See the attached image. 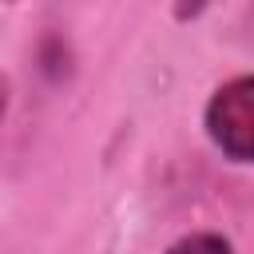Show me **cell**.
I'll return each instance as SVG.
<instances>
[{"label":"cell","mask_w":254,"mask_h":254,"mask_svg":"<svg viewBox=\"0 0 254 254\" xmlns=\"http://www.w3.org/2000/svg\"><path fill=\"white\" fill-rule=\"evenodd\" d=\"M206 8H210V0H171V12H175L179 24H190V20L202 16Z\"/></svg>","instance_id":"3"},{"label":"cell","mask_w":254,"mask_h":254,"mask_svg":"<svg viewBox=\"0 0 254 254\" xmlns=\"http://www.w3.org/2000/svg\"><path fill=\"white\" fill-rule=\"evenodd\" d=\"M167 254H234V250H230V242H226L222 234L202 230V234H187V238H179Z\"/></svg>","instance_id":"2"},{"label":"cell","mask_w":254,"mask_h":254,"mask_svg":"<svg viewBox=\"0 0 254 254\" xmlns=\"http://www.w3.org/2000/svg\"><path fill=\"white\" fill-rule=\"evenodd\" d=\"M8 4H12V0H8Z\"/></svg>","instance_id":"5"},{"label":"cell","mask_w":254,"mask_h":254,"mask_svg":"<svg viewBox=\"0 0 254 254\" xmlns=\"http://www.w3.org/2000/svg\"><path fill=\"white\" fill-rule=\"evenodd\" d=\"M206 135L230 163H254V75L226 79L206 103Z\"/></svg>","instance_id":"1"},{"label":"cell","mask_w":254,"mask_h":254,"mask_svg":"<svg viewBox=\"0 0 254 254\" xmlns=\"http://www.w3.org/2000/svg\"><path fill=\"white\" fill-rule=\"evenodd\" d=\"M8 91H12V83H8V75H0V123H4V111H8Z\"/></svg>","instance_id":"4"}]
</instances>
